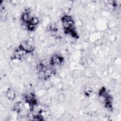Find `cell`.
I'll list each match as a JSON object with an SVG mask.
<instances>
[{
	"mask_svg": "<svg viewBox=\"0 0 121 121\" xmlns=\"http://www.w3.org/2000/svg\"><path fill=\"white\" fill-rule=\"evenodd\" d=\"M62 61L63 58L61 57H60L57 55H55L52 57L50 62L52 65L56 66L60 64Z\"/></svg>",
	"mask_w": 121,
	"mask_h": 121,
	"instance_id": "6da1fadb",
	"label": "cell"
},
{
	"mask_svg": "<svg viewBox=\"0 0 121 121\" xmlns=\"http://www.w3.org/2000/svg\"><path fill=\"white\" fill-rule=\"evenodd\" d=\"M6 97L9 100H13L15 97V91L12 89H9L6 92Z\"/></svg>",
	"mask_w": 121,
	"mask_h": 121,
	"instance_id": "7a4b0ae2",
	"label": "cell"
}]
</instances>
